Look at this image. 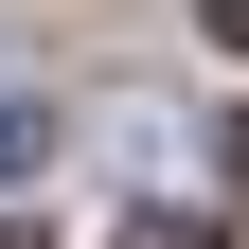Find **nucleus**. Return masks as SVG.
Wrapping results in <instances>:
<instances>
[{
  "label": "nucleus",
  "instance_id": "obj_2",
  "mask_svg": "<svg viewBox=\"0 0 249 249\" xmlns=\"http://www.w3.org/2000/svg\"><path fill=\"white\" fill-rule=\"evenodd\" d=\"M124 249H213V231H196V213H142V231H124Z\"/></svg>",
  "mask_w": 249,
  "mask_h": 249
},
{
  "label": "nucleus",
  "instance_id": "obj_4",
  "mask_svg": "<svg viewBox=\"0 0 249 249\" xmlns=\"http://www.w3.org/2000/svg\"><path fill=\"white\" fill-rule=\"evenodd\" d=\"M0 249H36V231H0Z\"/></svg>",
  "mask_w": 249,
  "mask_h": 249
},
{
  "label": "nucleus",
  "instance_id": "obj_1",
  "mask_svg": "<svg viewBox=\"0 0 249 249\" xmlns=\"http://www.w3.org/2000/svg\"><path fill=\"white\" fill-rule=\"evenodd\" d=\"M36 160H53V107H18V89H0V196H18Z\"/></svg>",
  "mask_w": 249,
  "mask_h": 249
},
{
  "label": "nucleus",
  "instance_id": "obj_3",
  "mask_svg": "<svg viewBox=\"0 0 249 249\" xmlns=\"http://www.w3.org/2000/svg\"><path fill=\"white\" fill-rule=\"evenodd\" d=\"M196 18H213V36H231V53H249V0H196Z\"/></svg>",
  "mask_w": 249,
  "mask_h": 249
}]
</instances>
